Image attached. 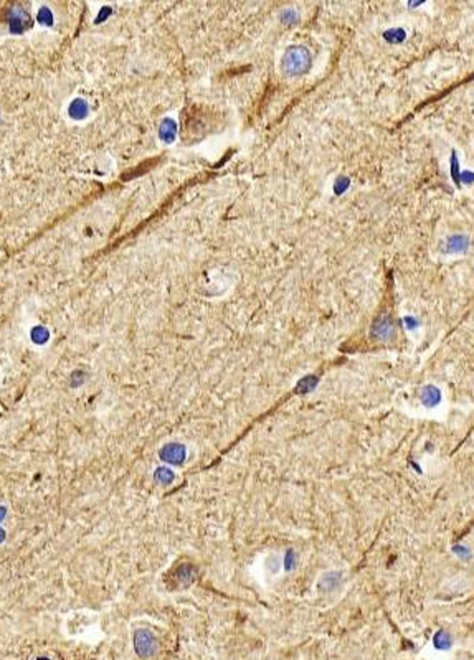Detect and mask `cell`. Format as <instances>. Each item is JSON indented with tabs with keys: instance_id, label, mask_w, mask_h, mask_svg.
Returning a JSON list of instances; mask_svg holds the SVG:
<instances>
[{
	"instance_id": "6da1fadb",
	"label": "cell",
	"mask_w": 474,
	"mask_h": 660,
	"mask_svg": "<svg viewBox=\"0 0 474 660\" xmlns=\"http://www.w3.org/2000/svg\"><path fill=\"white\" fill-rule=\"evenodd\" d=\"M311 66V55L304 46H291L284 53L281 61V69L288 76L304 74Z\"/></svg>"
},
{
	"instance_id": "7a4b0ae2",
	"label": "cell",
	"mask_w": 474,
	"mask_h": 660,
	"mask_svg": "<svg viewBox=\"0 0 474 660\" xmlns=\"http://www.w3.org/2000/svg\"><path fill=\"white\" fill-rule=\"evenodd\" d=\"M134 647L137 655L141 657H151L156 654L157 650V641L149 630H137L134 634Z\"/></svg>"
},
{
	"instance_id": "3957f363",
	"label": "cell",
	"mask_w": 474,
	"mask_h": 660,
	"mask_svg": "<svg viewBox=\"0 0 474 660\" xmlns=\"http://www.w3.org/2000/svg\"><path fill=\"white\" fill-rule=\"evenodd\" d=\"M159 458L162 459L167 464H182L187 458V451L185 446L179 444V442H170V444H165L159 452Z\"/></svg>"
},
{
	"instance_id": "277c9868",
	"label": "cell",
	"mask_w": 474,
	"mask_h": 660,
	"mask_svg": "<svg viewBox=\"0 0 474 660\" xmlns=\"http://www.w3.org/2000/svg\"><path fill=\"white\" fill-rule=\"evenodd\" d=\"M29 23V17L22 10H13L10 15V30L12 32H23V28Z\"/></svg>"
},
{
	"instance_id": "5b68a950",
	"label": "cell",
	"mask_w": 474,
	"mask_h": 660,
	"mask_svg": "<svg viewBox=\"0 0 474 660\" xmlns=\"http://www.w3.org/2000/svg\"><path fill=\"white\" fill-rule=\"evenodd\" d=\"M88 114V104L83 99H74L69 104V116L74 119H83Z\"/></svg>"
},
{
	"instance_id": "8992f818",
	"label": "cell",
	"mask_w": 474,
	"mask_h": 660,
	"mask_svg": "<svg viewBox=\"0 0 474 660\" xmlns=\"http://www.w3.org/2000/svg\"><path fill=\"white\" fill-rule=\"evenodd\" d=\"M30 337H32L33 343H37V345H45V343L50 340V332H48V328L37 325V327L32 328Z\"/></svg>"
},
{
	"instance_id": "52a82bcc",
	"label": "cell",
	"mask_w": 474,
	"mask_h": 660,
	"mask_svg": "<svg viewBox=\"0 0 474 660\" xmlns=\"http://www.w3.org/2000/svg\"><path fill=\"white\" fill-rule=\"evenodd\" d=\"M154 479L157 484H160V486H169V484H172V480H173V472L167 467H159L154 472Z\"/></svg>"
},
{
	"instance_id": "ba28073f",
	"label": "cell",
	"mask_w": 474,
	"mask_h": 660,
	"mask_svg": "<svg viewBox=\"0 0 474 660\" xmlns=\"http://www.w3.org/2000/svg\"><path fill=\"white\" fill-rule=\"evenodd\" d=\"M173 132H176V129H173V122L165 121L164 125H162V129H160V136H162L167 140V142H170V139L173 137Z\"/></svg>"
},
{
	"instance_id": "9c48e42d",
	"label": "cell",
	"mask_w": 474,
	"mask_h": 660,
	"mask_svg": "<svg viewBox=\"0 0 474 660\" xmlns=\"http://www.w3.org/2000/svg\"><path fill=\"white\" fill-rule=\"evenodd\" d=\"M38 22L40 23H43V25H52V22H53V17H52V12L46 9V7H41L40 9V12H38Z\"/></svg>"
},
{
	"instance_id": "30bf717a",
	"label": "cell",
	"mask_w": 474,
	"mask_h": 660,
	"mask_svg": "<svg viewBox=\"0 0 474 660\" xmlns=\"http://www.w3.org/2000/svg\"><path fill=\"white\" fill-rule=\"evenodd\" d=\"M425 395H427V396L423 398V401L427 403V404H430V399H433V401H431L433 404L440 401V391L435 390L433 386H428V388H427V393H425Z\"/></svg>"
},
{
	"instance_id": "8fae6325",
	"label": "cell",
	"mask_w": 474,
	"mask_h": 660,
	"mask_svg": "<svg viewBox=\"0 0 474 660\" xmlns=\"http://www.w3.org/2000/svg\"><path fill=\"white\" fill-rule=\"evenodd\" d=\"M85 378H86V375H85V371H81V370H76L74 373L71 375V386H80L83 382H85Z\"/></svg>"
},
{
	"instance_id": "7c38bea8",
	"label": "cell",
	"mask_w": 474,
	"mask_h": 660,
	"mask_svg": "<svg viewBox=\"0 0 474 660\" xmlns=\"http://www.w3.org/2000/svg\"><path fill=\"white\" fill-rule=\"evenodd\" d=\"M435 642H436V645H440L441 649H444L446 645L450 644V639L448 637H444V632H440L436 636V639H435Z\"/></svg>"
},
{
	"instance_id": "4fadbf2b",
	"label": "cell",
	"mask_w": 474,
	"mask_h": 660,
	"mask_svg": "<svg viewBox=\"0 0 474 660\" xmlns=\"http://www.w3.org/2000/svg\"><path fill=\"white\" fill-rule=\"evenodd\" d=\"M109 12H111V10L108 9V7H104V9H103V13H99V18H97V22H101V20L106 18V15H109Z\"/></svg>"
},
{
	"instance_id": "5bb4252c",
	"label": "cell",
	"mask_w": 474,
	"mask_h": 660,
	"mask_svg": "<svg viewBox=\"0 0 474 660\" xmlns=\"http://www.w3.org/2000/svg\"><path fill=\"white\" fill-rule=\"evenodd\" d=\"M425 2V0H408V5L410 7H418V5H421Z\"/></svg>"
},
{
	"instance_id": "9a60e30c",
	"label": "cell",
	"mask_w": 474,
	"mask_h": 660,
	"mask_svg": "<svg viewBox=\"0 0 474 660\" xmlns=\"http://www.w3.org/2000/svg\"><path fill=\"white\" fill-rule=\"evenodd\" d=\"M5 515H7V509H5V507H2V505H0V522L5 520Z\"/></svg>"
},
{
	"instance_id": "2e32d148",
	"label": "cell",
	"mask_w": 474,
	"mask_h": 660,
	"mask_svg": "<svg viewBox=\"0 0 474 660\" xmlns=\"http://www.w3.org/2000/svg\"><path fill=\"white\" fill-rule=\"evenodd\" d=\"M5 537H7V533H5V530H4V528H2V526H0V545H2V543H4V540H5Z\"/></svg>"
}]
</instances>
